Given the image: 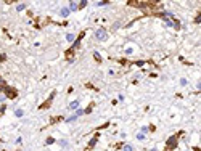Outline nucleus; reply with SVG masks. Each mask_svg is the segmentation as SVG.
Returning <instances> with one entry per match:
<instances>
[{"label": "nucleus", "instance_id": "nucleus-1", "mask_svg": "<svg viewBox=\"0 0 201 151\" xmlns=\"http://www.w3.org/2000/svg\"><path fill=\"white\" fill-rule=\"evenodd\" d=\"M180 135H183V132L177 133V135L169 137V140L166 142V151H175L177 145H179V137H180Z\"/></svg>", "mask_w": 201, "mask_h": 151}, {"label": "nucleus", "instance_id": "nucleus-2", "mask_svg": "<svg viewBox=\"0 0 201 151\" xmlns=\"http://www.w3.org/2000/svg\"><path fill=\"white\" fill-rule=\"evenodd\" d=\"M95 39L100 40V42H105V40L108 39V31L105 29V27H98V29L95 31Z\"/></svg>", "mask_w": 201, "mask_h": 151}, {"label": "nucleus", "instance_id": "nucleus-3", "mask_svg": "<svg viewBox=\"0 0 201 151\" xmlns=\"http://www.w3.org/2000/svg\"><path fill=\"white\" fill-rule=\"evenodd\" d=\"M98 140H100V133H95V135L90 138V142H88L87 150H93V148H95V145L98 143Z\"/></svg>", "mask_w": 201, "mask_h": 151}, {"label": "nucleus", "instance_id": "nucleus-4", "mask_svg": "<svg viewBox=\"0 0 201 151\" xmlns=\"http://www.w3.org/2000/svg\"><path fill=\"white\" fill-rule=\"evenodd\" d=\"M84 36H85V31H82V32H80L79 36H77V39L74 40V43H73V47H71V48H73V50L79 48V47H80V40H82V37H84Z\"/></svg>", "mask_w": 201, "mask_h": 151}, {"label": "nucleus", "instance_id": "nucleus-5", "mask_svg": "<svg viewBox=\"0 0 201 151\" xmlns=\"http://www.w3.org/2000/svg\"><path fill=\"white\" fill-rule=\"evenodd\" d=\"M55 95H56V92H52V93H50V97H48V100H47L42 106H40V109H47V108H50V105H52V100L55 98Z\"/></svg>", "mask_w": 201, "mask_h": 151}, {"label": "nucleus", "instance_id": "nucleus-6", "mask_svg": "<svg viewBox=\"0 0 201 151\" xmlns=\"http://www.w3.org/2000/svg\"><path fill=\"white\" fill-rule=\"evenodd\" d=\"M79 106H80V100H73L69 103V109H71V111H77Z\"/></svg>", "mask_w": 201, "mask_h": 151}, {"label": "nucleus", "instance_id": "nucleus-7", "mask_svg": "<svg viewBox=\"0 0 201 151\" xmlns=\"http://www.w3.org/2000/svg\"><path fill=\"white\" fill-rule=\"evenodd\" d=\"M69 13H71V10L68 8V6L60 8V16H61V18H68V16H69Z\"/></svg>", "mask_w": 201, "mask_h": 151}, {"label": "nucleus", "instance_id": "nucleus-8", "mask_svg": "<svg viewBox=\"0 0 201 151\" xmlns=\"http://www.w3.org/2000/svg\"><path fill=\"white\" fill-rule=\"evenodd\" d=\"M5 97H6V98H15V97H16V90H13V88L6 87V90H5Z\"/></svg>", "mask_w": 201, "mask_h": 151}, {"label": "nucleus", "instance_id": "nucleus-9", "mask_svg": "<svg viewBox=\"0 0 201 151\" xmlns=\"http://www.w3.org/2000/svg\"><path fill=\"white\" fill-rule=\"evenodd\" d=\"M68 8H69L71 11H77V10H79V3L77 2H69V6H68Z\"/></svg>", "mask_w": 201, "mask_h": 151}, {"label": "nucleus", "instance_id": "nucleus-10", "mask_svg": "<svg viewBox=\"0 0 201 151\" xmlns=\"http://www.w3.org/2000/svg\"><path fill=\"white\" fill-rule=\"evenodd\" d=\"M77 117H79V116L73 114V116H69V117H66V119H64V122H66V124H71V122H74V121H76Z\"/></svg>", "mask_w": 201, "mask_h": 151}, {"label": "nucleus", "instance_id": "nucleus-11", "mask_svg": "<svg viewBox=\"0 0 201 151\" xmlns=\"http://www.w3.org/2000/svg\"><path fill=\"white\" fill-rule=\"evenodd\" d=\"M66 40H68V42H73V43H74V40H76V36H74L73 32H68V34H66Z\"/></svg>", "mask_w": 201, "mask_h": 151}, {"label": "nucleus", "instance_id": "nucleus-12", "mask_svg": "<svg viewBox=\"0 0 201 151\" xmlns=\"http://www.w3.org/2000/svg\"><path fill=\"white\" fill-rule=\"evenodd\" d=\"M15 116L16 117H23V116H24V111H23V109H15Z\"/></svg>", "mask_w": 201, "mask_h": 151}, {"label": "nucleus", "instance_id": "nucleus-13", "mask_svg": "<svg viewBox=\"0 0 201 151\" xmlns=\"http://www.w3.org/2000/svg\"><path fill=\"white\" fill-rule=\"evenodd\" d=\"M122 151H134V146L129 145V143L127 145H122Z\"/></svg>", "mask_w": 201, "mask_h": 151}, {"label": "nucleus", "instance_id": "nucleus-14", "mask_svg": "<svg viewBox=\"0 0 201 151\" xmlns=\"http://www.w3.org/2000/svg\"><path fill=\"white\" fill-rule=\"evenodd\" d=\"M26 6H28V3H19V5H16V10H18V11H23Z\"/></svg>", "mask_w": 201, "mask_h": 151}, {"label": "nucleus", "instance_id": "nucleus-15", "mask_svg": "<svg viewBox=\"0 0 201 151\" xmlns=\"http://www.w3.org/2000/svg\"><path fill=\"white\" fill-rule=\"evenodd\" d=\"M58 143H60V146H61V148H68V146H69V143H68L66 140H60Z\"/></svg>", "mask_w": 201, "mask_h": 151}, {"label": "nucleus", "instance_id": "nucleus-16", "mask_svg": "<svg viewBox=\"0 0 201 151\" xmlns=\"http://www.w3.org/2000/svg\"><path fill=\"white\" fill-rule=\"evenodd\" d=\"M92 109H93V103H92V105H88L85 109H84V113H85V114H90L92 113Z\"/></svg>", "mask_w": 201, "mask_h": 151}, {"label": "nucleus", "instance_id": "nucleus-17", "mask_svg": "<svg viewBox=\"0 0 201 151\" xmlns=\"http://www.w3.org/2000/svg\"><path fill=\"white\" fill-rule=\"evenodd\" d=\"M145 138H146L145 133H142V132H138V133H137V140H138V142H143Z\"/></svg>", "mask_w": 201, "mask_h": 151}, {"label": "nucleus", "instance_id": "nucleus-18", "mask_svg": "<svg viewBox=\"0 0 201 151\" xmlns=\"http://www.w3.org/2000/svg\"><path fill=\"white\" fill-rule=\"evenodd\" d=\"M53 143H55V138H53V137H48V138L45 140V145H53Z\"/></svg>", "mask_w": 201, "mask_h": 151}, {"label": "nucleus", "instance_id": "nucleus-19", "mask_svg": "<svg viewBox=\"0 0 201 151\" xmlns=\"http://www.w3.org/2000/svg\"><path fill=\"white\" fill-rule=\"evenodd\" d=\"M93 58H95V60L98 61V63H101V55L98 53V51H95V53H93Z\"/></svg>", "mask_w": 201, "mask_h": 151}, {"label": "nucleus", "instance_id": "nucleus-20", "mask_svg": "<svg viewBox=\"0 0 201 151\" xmlns=\"http://www.w3.org/2000/svg\"><path fill=\"white\" fill-rule=\"evenodd\" d=\"M124 53L125 55H132V53H134V47H127V48L124 50Z\"/></svg>", "mask_w": 201, "mask_h": 151}, {"label": "nucleus", "instance_id": "nucleus-21", "mask_svg": "<svg viewBox=\"0 0 201 151\" xmlns=\"http://www.w3.org/2000/svg\"><path fill=\"white\" fill-rule=\"evenodd\" d=\"M74 114H76V116H82V114H85V113H84V109H82V108H79L77 111H74Z\"/></svg>", "mask_w": 201, "mask_h": 151}, {"label": "nucleus", "instance_id": "nucleus-22", "mask_svg": "<svg viewBox=\"0 0 201 151\" xmlns=\"http://www.w3.org/2000/svg\"><path fill=\"white\" fill-rule=\"evenodd\" d=\"M60 121H63V117H61V116H58V117H53L50 122H52V124H55V122H60Z\"/></svg>", "mask_w": 201, "mask_h": 151}, {"label": "nucleus", "instance_id": "nucleus-23", "mask_svg": "<svg viewBox=\"0 0 201 151\" xmlns=\"http://www.w3.org/2000/svg\"><path fill=\"white\" fill-rule=\"evenodd\" d=\"M95 5L97 6H106V5H110V2H97Z\"/></svg>", "mask_w": 201, "mask_h": 151}, {"label": "nucleus", "instance_id": "nucleus-24", "mask_svg": "<svg viewBox=\"0 0 201 151\" xmlns=\"http://www.w3.org/2000/svg\"><path fill=\"white\" fill-rule=\"evenodd\" d=\"M84 6H87V0H82V2H79V10H82Z\"/></svg>", "mask_w": 201, "mask_h": 151}, {"label": "nucleus", "instance_id": "nucleus-25", "mask_svg": "<svg viewBox=\"0 0 201 151\" xmlns=\"http://www.w3.org/2000/svg\"><path fill=\"white\" fill-rule=\"evenodd\" d=\"M187 84H188V80H187L185 77H182V79H180V85H182V87H185Z\"/></svg>", "mask_w": 201, "mask_h": 151}, {"label": "nucleus", "instance_id": "nucleus-26", "mask_svg": "<svg viewBox=\"0 0 201 151\" xmlns=\"http://www.w3.org/2000/svg\"><path fill=\"white\" fill-rule=\"evenodd\" d=\"M195 23H196V24H198V23H201V11L198 13V15H196V18H195Z\"/></svg>", "mask_w": 201, "mask_h": 151}, {"label": "nucleus", "instance_id": "nucleus-27", "mask_svg": "<svg viewBox=\"0 0 201 151\" xmlns=\"http://www.w3.org/2000/svg\"><path fill=\"white\" fill-rule=\"evenodd\" d=\"M134 64H135V66H143V64H145V61H142V60H140V61H135Z\"/></svg>", "mask_w": 201, "mask_h": 151}, {"label": "nucleus", "instance_id": "nucleus-28", "mask_svg": "<svg viewBox=\"0 0 201 151\" xmlns=\"http://www.w3.org/2000/svg\"><path fill=\"white\" fill-rule=\"evenodd\" d=\"M140 132H142V133H146V132H148V127H146V125H143V127L140 129Z\"/></svg>", "mask_w": 201, "mask_h": 151}, {"label": "nucleus", "instance_id": "nucleus-29", "mask_svg": "<svg viewBox=\"0 0 201 151\" xmlns=\"http://www.w3.org/2000/svg\"><path fill=\"white\" fill-rule=\"evenodd\" d=\"M118 100H119V101H124V100H125V98H124V95L121 93V95H119V97H118Z\"/></svg>", "mask_w": 201, "mask_h": 151}, {"label": "nucleus", "instance_id": "nucleus-30", "mask_svg": "<svg viewBox=\"0 0 201 151\" xmlns=\"http://www.w3.org/2000/svg\"><path fill=\"white\" fill-rule=\"evenodd\" d=\"M5 100H6V97H5V95H2V93H0V101L3 103V101H5Z\"/></svg>", "mask_w": 201, "mask_h": 151}, {"label": "nucleus", "instance_id": "nucleus-31", "mask_svg": "<svg viewBox=\"0 0 201 151\" xmlns=\"http://www.w3.org/2000/svg\"><path fill=\"white\" fill-rule=\"evenodd\" d=\"M196 88H198V90H201V80L198 82V84H196Z\"/></svg>", "mask_w": 201, "mask_h": 151}, {"label": "nucleus", "instance_id": "nucleus-32", "mask_svg": "<svg viewBox=\"0 0 201 151\" xmlns=\"http://www.w3.org/2000/svg\"><path fill=\"white\" fill-rule=\"evenodd\" d=\"M192 150H193V151H201V148H198V146H193Z\"/></svg>", "mask_w": 201, "mask_h": 151}, {"label": "nucleus", "instance_id": "nucleus-33", "mask_svg": "<svg viewBox=\"0 0 201 151\" xmlns=\"http://www.w3.org/2000/svg\"><path fill=\"white\" fill-rule=\"evenodd\" d=\"M150 151H158V150H156V148H153V150H150Z\"/></svg>", "mask_w": 201, "mask_h": 151}]
</instances>
